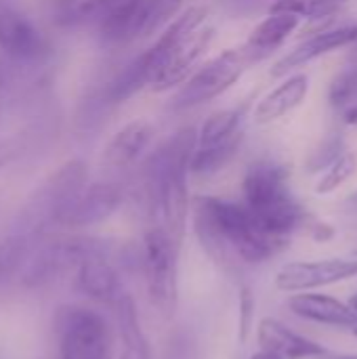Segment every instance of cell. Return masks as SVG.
<instances>
[{
  "instance_id": "cell-19",
  "label": "cell",
  "mask_w": 357,
  "mask_h": 359,
  "mask_svg": "<svg viewBox=\"0 0 357 359\" xmlns=\"http://www.w3.org/2000/svg\"><path fill=\"white\" fill-rule=\"evenodd\" d=\"M301 17L292 15V13H284V11H269V17H265L248 36V40L244 42V48L250 53L252 61H261L267 55H271L276 48H280L290 34H295V29L299 27Z\"/></svg>"
},
{
  "instance_id": "cell-7",
  "label": "cell",
  "mask_w": 357,
  "mask_h": 359,
  "mask_svg": "<svg viewBox=\"0 0 357 359\" xmlns=\"http://www.w3.org/2000/svg\"><path fill=\"white\" fill-rule=\"evenodd\" d=\"M179 248L162 229L154 225L143 238V273L149 299L162 318L170 320L179 303V271H177Z\"/></svg>"
},
{
  "instance_id": "cell-31",
  "label": "cell",
  "mask_w": 357,
  "mask_h": 359,
  "mask_svg": "<svg viewBox=\"0 0 357 359\" xmlns=\"http://www.w3.org/2000/svg\"><path fill=\"white\" fill-rule=\"evenodd\" d=\"M343 122H345L347 126H357V103H353L351 107H347V109L343 111Z\"/></svg>"
},
{
  "instance_id": "cell-18",
  "label": "cell",
  "mask_w": 357,
  "mask_h": 359,
  "mask_svg": "<svg viewBox=\"0 0 357 359\" xmlns=\"http://www.w3.org/2000/svg\"><path fill=\"white\" fill-rule=\"evenodd\" d=\"M309 93V78L307 74H290L282 84H278L274 90H269L255 107V120L259 124H269L292 109H297Z\"/></svg>"
},
{
  "instance_id": "cell-22",
  "label": "cell",
  "mask_w": 357,
  "mask_h": 359,
  "mask_svg": "<svg viewBox=\"0 0 357 359\" xmlns=\"http://www.w3.org/2000/svg\"><path fill=\"white\" fill-rule=\"evenodd\" d=\"M242 141H244V130L213 145H196L191 160H189V170L194 175H204V177L219 172L234 160Z\"/></svg>"
},
{
  "instance_id": "cell-11",
  "label": "cell",
  "mask_w": 357,
  "mask_h": 359,
  "mask_svg": "<svg viewBox=\"0 0 357 359\" xmlns=\"http://www.w3.org/2000/svg\"><path fill=\"white\" fill-rule=\"evenodd\" d=\"M357 42V25H343V27H335V29H324L314 34L311 38L303 40L301 44H297L292 50H288L271 69V76L280 78V76H288L290 72L332 53L345 46H351Z\"/></svg>"
},
{
  "instance_id": "cell-26",
  "label": "cell",
  "mask_w": 357,
  "mask_h": 359,
  "mask_svg": "<svg viewBox=\"0 0 357 359\" xmlns=\"http://www.w3.org/2000/svg\"><path fill=\"white\" fill-rule=\"evenodd\" d=\"M349 0H276L269 11L292 13L301 19H322L335 15Z\"/></svg>"
},
{
  "instance_id": "cell-10",
  "label": "cell",
  "mask_w": 357,
  "mask_h": 359,
  "mask_svg": "<svg viewBox=\"0 0 357 359\" xmlns=\"http://www.w3.org/2000/svg\"><path fill=\"white\" fill-rule=\"evenodd\" d=\"M357 276L356 259L297 261L284 265L276 276V286L284 292H307Z\"/></svg>"
},
{
  "instance_id": "cell-13",
  "label": "cell",
  "mask_w": 357,
  "mask_h": 359,
  "mask_svg": "<svg viewBox=\"0 0 357 359\" xmlns=\"http://www.w3.org/2000/svg\"><path fill=\"white\" fill-rule=\"evenodd\" d=\"M151 0H118L99 23L101 38L107 44H128L137 38H145Z\"/></svg>"
},
{
  "instance_id": "cell-16",
  "label": "cell",
  "mask_w": 357,
  "mask_h": 359,
  "mask_svg": "<svg viewBox=\"0 0 357 359\" xmlns=\"http://www.w3.org/2000/svg\"><path fill=\"white\" fill-rule=\"evenodd\" d=\"M0 48L19 61L36 59L44 50L40 32L21 13L0 6Z\"/></svg>"
},
{
  "instance_id": "cell-17",
  "label": "cell",
  "mask_w": 357,
  "mask_h": 359,
  "mask_svg": "<svg viewBox=\"0 0 357 359\" xmlns=\"http://www.w3.org/2000/svg\"><path fill=\"white\" fill-rule=\"evenodd\" d=\"M288 307L295 316L326 324L335 328H353L357 326V311L351 305L341 303L339 299H332L328 294H295L288 301Z\"/></svg>"
},
{
  "instance_id": "cell-2",
  "label": "cell",
  "mask_w": 357,
  "mask_h": 359,
  "mask_svg": "<svg viewBox=\"0 0 357 359\" xmlns=\"http://www.w3.org/2000/svg\"><path fill=\"white\" fill-rule=\"evenodd\" d=\"M215 38L210 13L204 6H189L177 15L143 53L149 74V88L156 93L181 86L196 69Z\"/></svg>"
},
{
  "instance_id": "cell-9",
  "label": "cell",
  "mask_w": 357,
  "mask_h": 359,
  "mask_svg": "<svg viewBox=\"0 0 357 359\" xmlns=\"http://www.w3.org/2000/svg\"><path fill=\"white\" fill-rule=\"evenodd\" d=\"M97 248L93 240H53L42 244L25 265L23 271V286L38 288L42 284L55 282L69 269H78L86 255Z\"/></svg>"
},
{
  "instance_id": "cell-8",
  "label": "cell",
  "mask_w": 357,
  "mask_h": 359,
  "mask_svg": "<svg viewBox=\"0 0 357 359\" xmlns=\"http://www.w3.org/2000/svg\"><path fill=\"white\" fill-rule=\"evenodd\" d=\"M61 359H109L103 318L84 307H61L55 318Z\"/></svg>"
},
{
  "instance_id": "cell-21",
  "label": "cell",
  "mask_w": 357,
  "mask_h": 359,
  "mask_svg": "<svg viewBox=\"0 0 357 359\" xmlns=\"http://www.w3.org/2000/svg\"><path fill=\"white\" fill-rule=\"evenodd\" d=\"M114 309L120 334V359H149V345L143 334L133 297L124 292L114 303Z\"/></svg>"
},
{
  "instance_id": "cell-29",
  "label": "cell",
  "mask_w": 357,
  "mask_h": 359,
  "mask_svg": "<svg viewBox=\"0 0 357 359\" xmlns=\"http://www.w3.org/2000/svg\"><path fill=\"white\" fill-rule=\"evenodd\" d=\"M240 307H242V339H246V332H248V316L255 309V301H252V297H250L248 290L242 292V305Z\"/></svg>"
},
{
  "instance_id": "cell-14",
  "label": "cell",
  "mask_w": 357,
  "mask_h": 359,
  "mask_svg": "<svg viewBox=\"0 0 357 359\" xmlns=\"http://www.w3.org/2000/svg\"><path fill=\"white\" fill-rule=\"evenodd\" d=\"M76 284L82 294H86L88 299H95L99 303L114 305L124 294L114 265L105 259V255L99 246L90 255H86L84 261L78 265Z\"/></svg>"
},
{
  "instance_id": "cell-24",
  "label": "cell",
  "mask_w": 357,
  "mask_h": 359,
  "mask_svg": "<svg viewBox=\"0 0 357 359\" xmlns=\"http://www.w3.org/2000/svg\"><path fill=\"white\" fill-rule=\"evenodd\" d=\"M149 86V74H147V63L143 53L133 59L112 82L109 86V101L112 103H124L126 99H130L135 93H139L141 88Z\"/></svg>"
},
{
  "instance_id": "cell-4",
  "label": "cell",
  "mask_w": 357,
  "mask_h": 359,
  "mask_svg": "<svg viewBox=\"0 0 357 359\" xmlns=\"http://www.w3.org/2000/svg\"><path fill=\"white\" fill-rule=\"evenodd\" d=\"M242 194L255 219L278 238L286 240L307 219L290 189L288 170L278 162L259 160L250 164L242 181Z\"/></svg>"
},
{
  "instance_id": "cell-32",
  "label": "cell",
  "mask_w": 357,
  "mask_h": 359,
  "mask_svg": "<svg viewBox=\"0 0 357 359\" xmlns=\"http://www.w3.org/2000/svg\"><path fill=\"white\" fill-rule=\"evenodd\" d=\"M314 359H357V355H351V353H335V351L324 349V353H320L318 358Z\"/></svg>"
},
{
  "instance_id": "cell-15",
  "label": "cell",
  "mask_w": 357,
  "mask_h": 359,
  "mask_svg": "<svg viewBox=\"0 0 357 359\" xmlns=\"http://www.w3.org/2000/svg\"><path fill=\"white\" fill-rule=\"evenodd\" d=\"M257 341L263 351L276 353L284 359H314L320 353H324L322 345L297 334L286 324H282L274 318H265L259 322Z\"/></svg>"
},
{
  "instance_id": "cell-20",
  "label": "cell",
  "mask_w": 357,
  "mask_h": 359,
  "mask_svg": "<svg viewBox=\"0 0 357 359\" xmlns=\"http://www.w3.org/2000/svg\"><path fill=\"white\" fill-rule=\"evenodd\" d=\"M154 139V126L147 120H133L124 124L107 143L103 162L114 168H126L139 160Z\"/></svg>"
},
{
  "instance_id": "cell-33",
  "label": "cell",
  "mask_w": 357,
  "mask_h": 359,
  "mask_svg": "<svg viewBox=\"0 0 357 359\" xmlns=\"http://www.w3.org/2000/svg\"><path fill=\"white\" fill-rule=\"evenodd\" d=\"M250 359H284V358H280V355H276V353H269V351H259V353H255L252 358Z\"/></svg>"
},
{
  "instance_id": "cell-28",
  "label": "cell",
  "mask_w": 357,
  "mask_h": 359,
  "mask_svg": "<svg viewBox=\"0 0 357 359\" xmlns=\"http://www.w3.org/2000/svg\"><path fill=\"white\" fill-rule=\"evenodd\" d=\"M328 101L335 109H347L357 103V63L339 72L328 88Z\"/></svg>"
},
{
  "instance_id": "cell-12",
  "label": "cell",
  "mask_w": 357,
  "mask_h": 359,
  "mask_svg": "<svg viewBox=\"0 0 357 359\" xmlns=\"http://www.w3.org/2000/svg\"><path fill=\"white\" fill-rule=\"evenodd\" d=\"M122 204V189L116 183H93L82 189L76 202L69 206L59 225L63 227H88L109 219Z\"/></svg>"
},
{
  "instance_id": "cell-27",
  "label": "cell",
  "mask_w": 357,
  "mask_h": 359,
  "mask_svg": "<svg viewBox=\"0 0 357 359\" xmlns=\"http://www.w3.org/2000/svg\"><path fill=\"white\" fill-rule=\"evenodd\" d=\"M29 240L32 236L15 233L0 242V280L15 273L25 263V257L29 252Z\"/></svg>"
},
{
  "instance_id": "cell-25",
  "label": "cell",
  "mask_w": 357,
  "mask_h": 359,
  "mask_svg": "<svg viewBox=\"0 0 357 359\" xmlns=\"http://www.w3.org/2000/svg\"><path fill=\"white\" fill-rule=\"evenodd\" d=\"M357 172V154L356 151H343L318 179L316 194L326 196L337 191L343 183H347Z\"/></svg>"
},
{
  "instance_id": "cell-23",
  "label": "cell",
  "mask_w": 357,
  "mask_h": 359,
  "mask_svg": "<svg viewBox=\"0 0 357 359\" xmlns=\"http://www.w3.org/2000/svg\"><path fill=\"white\" fill-rule=\"evenodd\" d=\"M244 114H246V105L240 107H231V109H219L215 114H210L200 130L196 133V145H213L219 143L236 133L242 130L244 124Z\"/></svg>"
},
{
  "instance_id": "cell-35",
  "label": "cell",
  "mask_w": 357,
  "mask_h": 359,
  "mask_svg": "<svg viewBox=\"0 0 357 359\" xmlns=\"http://www.w3.org/2000/svg\"><path fill=\"white\" fill-rule=\"evenodd\" d=\"M349 305H351V307H353V309H356V311H357V292H356V294H353V297H351Z\"/></svg>"
},
{
  "instance_id": "cell-36",
  "label": "cell",
  "mask_w": 357,
  "mask_h": 359,
  "mask_svg": "<svg viewBox=\"0 0 357 359\" xmlns=\"http://www.w3.org/2000/svg\"><path fill=\"white\" fill-rule=\"evenodd\" d=\"M349 200H351L353 204H357V191H356V194H353V196H351V198H349Z\"/></svg>"
},
{
  "instance_id": "cell-3",
  "label": "cell",
  "mask_w": 357,
  "mask_h": 359,
  "mask_svg": "<svg viewBox=\"0 0 357 359\" xmlns=\"http://www.w3.org/2000/svg\"><path fill=\"white\" fill-rule=\"evenodd\" d=\"M196 149V130H179L158 154L151 158L147 168V191L154 210L160 217L162 229L175 242L177 248L183 244L187 215H189V191L187 175L189 160Z\"/></svg>"
},
{
  "instance_id": "cell-37",
  "label": "cell",
  "mask_w": 357,
  "mask_h": 359,
  "mask_svg": "<svg viewBox=\"0 0 357 359\" xmlns=\"http://www.w3.org/2000/svg\"><path fill=\"white\" fill-rule=\"evenodd\" d=\"M351 330H353V334H356V337H357V326H353V328H351Z\"/></svg>"
},
{
  "instance_id": "cell-30",
  "label": "cell",
  "mask_w": 357,
  "mask_h": 359,
  "mask_svg": "<svg viewBox=\"0 0 357 359\" xmlns=\"http://www.w3.org/2000/svg\"><path fill=\"white\" fill-rule=\"evenodd\" d=\"M118 0H84L82 2V17H86V15H90V13H95V11H107L112 4H116Z\"/></svg>"
},
{
  "instance_id": "cell-5",
  "label": "cell",
  "mask_w": 357,
  "mask_h": 359,
  "mask_svg": "<svg viewBox=\"0 0 357 359\" xmlns=\"http://www.w3.org/2000/svg\"><path fill=\"white\" fill-rule=\"evenodd\" d=\"M86 164L82 160H69L59 166L27 200L19 217V233L36 236L48 223H61L69 206L86 187Z\"/></svg>"
},
{
  "instance_id": "cell-6",
  "label": "cell",
  "mask_w": 357,
  "mask_h": 359,
  "mask_svg": "<svg viewBox=\"0 0 357 359\" xmlns=\"http://www.w3.org/2000/svg\"><path fill=\"white\" fill-rule=\"evenodd\" d=\"M252 63L255 61L244 46L227 48L215 55L213 59L198 65V69L179 86L177 95L170 101V107L177 111L194 109L225 95Z\"/></svg>"
},
{
  "instance_id": "cell-38",
  "label": "cell",
  "mask_w": 357,
  "mask_h": 359,
  "mask_svg": "<svg viewBox=\"0 0 357 359\" xmlns=\"http://www.w3.org/2000/svg\"><path fill=\"white\" fill-rule=\"evenodd\" d=\"M356 255H357V250H356Z\"/></svg>"
},
{
  "instance_id": "cell-1",
  "label": "cell",
  "mask_w": 357,
  "mask_h": 359,
  "mask_svg": "<svg viewBox=\"0 0 357 359\" xmlns=\"http://www.w3.org/2000/svg\"><path fill=\"white\" fill-rule=\"evenodd\" d=\"M194 225L202 248L217 261L240 259L263 263L284 248L286 240L269 233L244 202L200 196L194 204Z\"/></svg>"
},
{
  "instance_id": "cell-34",
  "label": "cell",
  "mask_w": 357,
  "mask_h": 359,
  "mask_svg": "<svg viewBox=\"0 0 357 359\" xmlns=\"http://www.w3.org/2000/svg\"><path fill=\"white\" fill-rule=\"evenodd\" d=\"M4 84H6V69H4V63L0 61V90L4 88Z\"/></svg>"
}]
</instances>
